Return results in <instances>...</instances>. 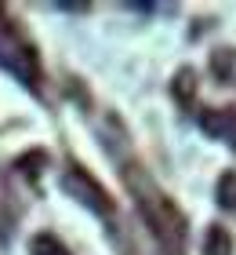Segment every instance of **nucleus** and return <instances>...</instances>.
I'll list each match as a JSON object with an SVG mask.
<instances>
[{"label":"nucleus","mask_w":236,"mask_h":255,"mask_svg":"<svg viewBox=\"0 0 236 255\" xmlns=\"http://www.w3.org/2000/svg\"><path fill=\"white\" fill-rule=\"evenodd\" d=\"M211 69L218 73L222 84H236V48H218L211 55Z\"/></svg>","instance_id":"4"},{"label":"nucleus","mask_w":236,"mask_h":255,"mask_svg":"<svg viewBox=\"0 0 236 255\" xmlns=\"http://www.w3.org/2000/svg\"><path fill=\"white\" fill-rule=\"evenodd\" d=\"M204 255H233V234L226 226H207L204 234Z\"/></svg>","instance_id":"3"},{"label":"nucleus","mask_w":236,"mask_h":255,"mask_svg":"<svg viewBox=\"0 0 236 255\" xmlns=\"http://www.w3.org/2000/svg\"><path fill=\"white\" fill-rule=\"evenodd\" d=\"M171 95L182 102V106H189L193 102V95H196V73L189 66H182L178 73H174V80H171Z\"/></svg>","instance_id":"5"},{"label":"nucleus","mask_w":236,"mask_h":255,"mask_svg":"<svg viewBox=\"0 0 236 255\" xmlns=\"http://www.w3.org/2000/svg\"><path fill=\"white\" fill-rule=\"evenodd\" d=\"M215 201H218L222 208H226V212H236V171H222Z\"/></svg>","instance_id":"6"},{"label":"nucleus","mask_w":236,"mask_h":255,"mask_svg":"<svg viewBox=\"0 0 236 255\" xmlns=\"http://www.w3.org/2000/svg\"><path fill=\"white\" fill-rule=\"evenodd\" d=\"M200 131L215 142H226L236 153V113L233 110H207L200 113Z\"/></svg>","instance_id":"2"},{"label":"nucleus","mask_w":236,"mask_h":255,"mask_svg":"<svg viewBox=\"0 0 236 255\" xmlns=\"http://www.w3.org/2000/svg\"><path fill=\"white\" fill-rule=\"evenodd\" d=\"M62 190L73 197V201H80L87 212H94L98 219H109L113 215V201L102 193V186L87 175L84 168H69L66 175H62Z\"/></svg>","instance_id":"1"},{"label":"nucleus","mask_w":236,"mask_h":255,"mask_svg":"<svg viewBox=\"0 0 236 255\" xmlns=\"http://www.w3.org/2000/svg\"><path fill=\"white\" fill-rule=\"evenodd\" d=\"M58 11H66V15H84L87 11V4H55Z\"/></svg>","instance_id":"9"},{"label":"nucleus","mask_w":236,"mask_h":255,"mask_svg":"<svg viewBox=\"0 0 236 255\" xmlns=\"http://www.w3.org/2000/svg\"><path fill=\"white\" fill-rule=\"evenodd\" d=\"M29 248H33V255H69L55 237H47V234H37V237L29 241Z\"/></svg>","instance_id":"7"},{"label":"nucleus","mask_w":236,"mask_h":255,"mask_svg":"<svg viewBox=\"0 0 236 255\" xmlns=\"http://www.w3.org/2000/svg\"><path fill=\"white\" fill-rule=\"evenodd\" d=\"M127 11H138V15H157V4H142V0H135V4H127Z\"/></svg>","instance_id":"8"}]
</instances>
